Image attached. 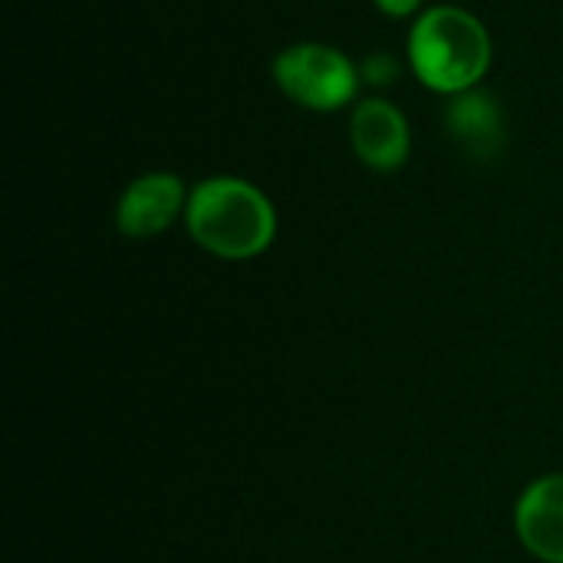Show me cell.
<instances>
[{
    "instance_id": "6da1fadb",
    "label": "cell",
    "mask_w": 563,
    "mask_h": 563,
    "mask_svg": "<svg viewBox=\"0 0 563 563\" xmlns=\"http://www.w3.org/2000/svg\"><path fill=\"white\" fill-rule=\"evenodd\" d=\"M185 221L191 238L214 257L247 261L271 247L277 214L271 198L244 178H205L191 188Z\"/></svg>"
},
{
    "instance_id": "7a4b0ae2",
    "label": "cell",
    "mask_w": 563,
    "mask_h": 563,
    "mask_svg": "<svg viewBox=\"0 0 563 563\" xmlns=\"http://www.w3.org/2000/svg\"><path fill=\"white\" fill-rule=\"evenodd\" d=\"M409 66L432 92L462 96L488 73L492 36L462 7H429L409 30Z\"/></svg>"
},
{
    "instance_id": "3957f363",
    "label": "cell",
    "mask_w": 563,
    "mask_h": 563,
    "mask_svg": "<svg viewBox=\"0 0 563 563\" xmlns=\"http://www.w3.org/2000/svg\"><path fill=\"white\" fill-rule=\"evenodd\" d=\"M360 79V66L327 43H294L274 59L277 89L310 112H336L356 102Z\"/></svg>"
},
{
    "instance_id": "277c9868",
    "label": "cell",
    "mask_w": 563,
    "mask_h": 563,
    "mask_svg": "<svg viewBox=\"0 0 563 563\" xmlns=\"http://www.w3.org/2000/svg\"><path fill=\"white\" fill-rule=\"evenodd\" d=\"M350 142L363 165L373 172H396L406 165L412 135L406 115L389 99H363L350 115Z\"/></svg>"
},
{
    "instance_id": "5b68a950",
    "label": "cell",
    "mask_w": 563,
    "mask_h": 563,
    "mask_svg": "<svg viewBox=\"0 0 563 563\" xmlns=\"http://www.w3.org/2000/svg\"><path fill=\"white\" fill-rule=\"evenodd\" d=\"M188 208V195L178 175L172 172H148L135 178L115 208V224L125 238H155L175 224V218Z\"/></svg>"
},
{
    "instance_id": "8992f818",
    "label": "cell",
    "mask_w": 563,
    "mask_h": 563,
    "mask_svg": "<svg viewBox=\"0 0 563 563\" xmlns=\"http://www.w3.org/2000/svg\"><path fill=\"white\" fill-rule=\"evenodd\" d=\"M521 544L544 563H563V475L538 478L515 511Z\"/></svg>"
},
{
    "instance_id": "52a82bcc",
    "label": "cell",
    "mask_w": 563,
    "mask_h": 563,
    "mask_svg": "<svg viewBox=\"0 0 563 563\" xmlns=\"http://www.w3.org/2000/svg\"><path fill=\"white\" fill-rule=\"evenodd\" d=\"M445 129L465 152L495 155L505 142V112L488 92L468 89L462 96H452L445 109Z\"/></svg>"
},
{
    "instance_id": "ba28073f",
    "label": "cell",
    "mask_w": 563,
    "mask_h": 563,
    "mask_svg": "<svg viewBox=\"0 0 563 563\" xmlns=\"http://www.w3.org/2000/svg\"><path fill=\"white\" fill-rule=\"evenodd\" d=\"M360 73H363L373 86H386V82H393V76H399V63H396L393 56H386V53H376V56H369V59L360 66Z\"/></svg>"
},
{
    "instance_id": "9c48e42d",
    "label": "cell",
    "mask_w": 563,
    "mask_h": 563,
    "mask_svg": "<svg viewBox=\"0 0 563 563\" xmlns=\"http://www.w3.org/2000/svg\"><path fill=\"white\" fill-rule=\"evenodd\" d=\"M376 7L389 16H412L422 7V0H376Z\"/></svg>"
}]
</instances>
